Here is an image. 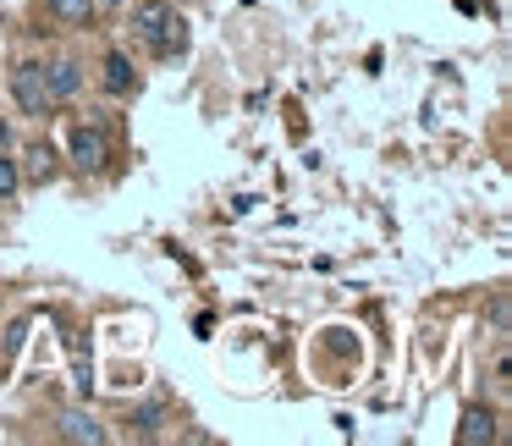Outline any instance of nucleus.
<instances>
[{
	"mask_svg": "<svg viewBox=\"0 0 512 446\" xmlns=\"http://www.w3.org/2000/svg\"><path fill=\"white\" fill-rule=\"evenodd\" d=\"M133 424H138V435H155V424H160V408H144Z\"/></svg>",
	"mask_w": 512,
	"mask_h": 446,
	"instance_id": "nucleus-12",
	"label": "nucleus"
},
{
	"mask_svg": "<svg viewBox=\"0 0 512 446\" xmlns=\"http://www.w3.org/2000/svg\"><path fill=\"white\" fill-rule=\"evenodd\" d=\"M496 435H501V430H496V413L479 408V402H468L463 419H457V446H490Z\"/></svg>",
	"mask_w": 512,
	"mask_h": 446,
	"instance_id": "nucleus-6",
	"label": "nucleus"
},
{
	"mask_svg": "<svg viewBox=\"0 0 512 446\" xmlns=\"http://www.w3.org/2000/svg\"><path fill=\"white\" fill-rule=\"evenodd\" d=\"M12 100H17V111H23V116H39V122L56 111L50 83H45V61H34V56L17 61V67H12Z\"/></svg>",
	"mask_w": 512,
	"mask_h": 446,
	"instance_id": "nucleus-1",
	"label": "nucleus"
},
{
	"mask_svg": "<svg viewBox=\"0 0 512 446\" xmlns=\"http://www.w3.org/2000/svg\"><path fill=\"white\" fill-rule=\"evenodd\" d=\"M17 171H23V182L45 188V182H56V177H61V149L50 144V138H34V144L23 149V160H17Z\"/></svg>",
	"mask_w": 512,
	"mask_h": 446,
	"instance_id": "nucleus-3",
	"label": "nucleus"
},
{
	"mask_svg": "<svg viewBox=\"0 0 512 446\" xmlns=\"http://www.w3.org/2000/svg\"><path fill=\"white\" fill-rule=\"evenodd\" d=\"M45 83H50V100H56V105H72V100L83 94V61H72V56L50 61V67H45Z\"/></svg>",
	"mask_w": 512,
	"mask_h": 446,
	"instance_id": "nucleus-5",
	"label": "nucleus"
},
{
	"mask_svg": "<svg viewBox=\"0 0 512 446\" xmlns=\"http://www.w3.org/2000/svg\"><path fill=\"white\" fill-rule=\"evenodd\" d=\"M45 6V17L56 28H67V34H89L94 23H100V6L94 0H39Z\"/></svg>",
	"mask_w": 512,
	"mask_h": 446,
	"instance_id": "nucleus-4",
	"label": "nucleus"
},
{
	"mask_svg": "<svg viewBox=\"0 0 512 446\" xmlns=\"http://www.w3.org/2000/svg\"><path fill=\"white\" fill-rule=\"evenodd\" d=\"M23 193V171H17V155L12 149H0V204H12Z\"/></svg>",
	"mask_w": 512,
	"mask_h": 446,
	"instance_id": "nucleus-11",
	"label": "nucleus"
},
{
	"mask_svg": "<svg viewBox=\"0 0 512 446\" xmlns=\"http://www.w3.org/2000/svg\"><path fill=\"white\" fill-rule=\"evenodd\" d=\"M56 435H61V441L100 446L105 441V424H94V413H83V408H67V413H61V424H56Z\"/></svg>",
	"mask_w": 512,
	"mask_h": 446,
	"instance_id": "nucleus-8",
	"label": "nucleus"
},
{
	"mask_svg": "<svg viewBox=\"0 0 512 446\" xmlns=\"http://www.w3.org/2000/svg\"><path fill=\"white\" fill-rule=\"evenodd\" d=\"M166 17H171V0H138L133 17H127V23H133V39L138 45H155V34L166 28Z\"/></svg>",
	"mask_w": 512,
	"mask_h": 446,
	"instance_id": "nucleus-7",
	"label": "nucleus"
},
{
	"mask_svg": "<svg viewBox=\"0 0 512 446\" xmlns=\"http://www.w3.org/2000/svg\"><path fill=\"white\" fill-rule=\"evenodd\" d=\"M0 149H12V127L0 122Z\"/></svg>",
	"mask_w": 512,
	"mask_h": 446,
	"instance_id": "nucleus-13",
	"label": "nucleus"
},
{
	"mask_svg": "<svg viewBox=\"0 0 512 446\" xmlns=\"http://www.w3.org/2000/svg\"><path fill=\"white\" fill-rule=\"evenodd\" d=\"M149 50H155L160 61H171V56H188V17H177V12H171V17H166V28L155 34V45H149Z\"/></svg>",
	"mask_w": 512,
	"mask_h": 446,
	"instance_id": "nucleus-9",
	"label": "nucleus"
},
{
	"mask_svg": "<svg viewBox=\"0 0 512 446\" xmlns=\"http://www.w3.org/2000/svg\"><path fill=\"white\" fill-rule=\"evenodd\" d=\"M67 160L89 177V171H105V160H111V138H105L100 122H78L72 127V144H67Z\"/></svg>",
	"mask_w": 512,
	"mask_h": 446,
	"instance_id": "nucleus-2",
	"label": "nucleus"
},
{
	"mask_svg": "<svg viewBox=\"0 0 512 446\" xmlns=\"http://www.w3.org/2000/svg\"><path fill=\"white\" fill-rule=\"evenodd\" d=\"M94 6H100V12H116V6H122V0H94Z\"/></svg>",
	"mask_w": 512,
	"mask_h": 446,
	"instance_id": "nucleus-14",
	"label": "nucleus"
},
{
	"mask_svg": "<svg viewBox=\"0 0 512 446\" xmlns=\"http://www.w3.org/2000/svg\"><path fill=\"white\" fill-rule=\"evenodd\" d=\"M105 89H111L116 100H127V94L138 89V72H133V61H127L122 50H111V56H105Z\"/></svg>",
	"mask_w": 512,
	"mask_h": 446,
	"instance_id": "nucleus-10",
	"label": "nucleus"
}]
</instances>
